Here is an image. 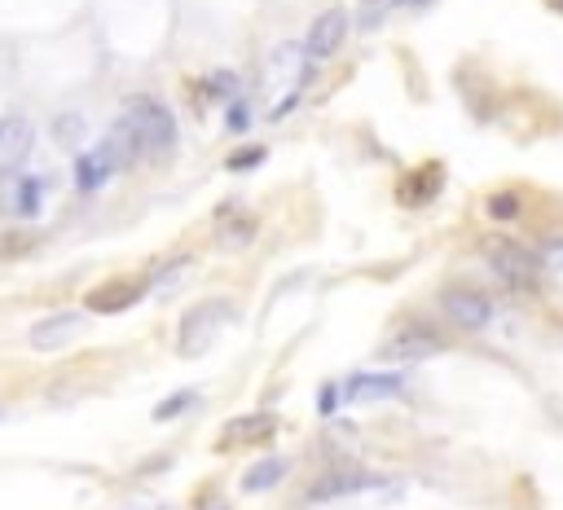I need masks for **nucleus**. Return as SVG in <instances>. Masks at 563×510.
Instances as JSON below:
<instances>
[{
    "label": "nucleus",
    "mask_w": 563,
    "mask_h": 510,
    "mask_svg": "<svg viewBox=\"0 0 563 510\" xmlns=\"http://www.w3.org/2000/svg\"><path fill=\"white\" fill-rule=\"evenodd\" d=\"M124 119H128V128L137 132L141 154H150V159H168L172 146H176V115L159 102V97H128Z\"/></svg>",
    "instance_id": "obj_1"
},
{
    "label": "nucleus",
    "mask_w": 563,
    "mask_h": 510,
    "mask_svg": "<svg viewBox=\"0 0 563 510\" xmlns=\"http://www.w3.org/2000/svg\"><path fill=\"white\" fill-rule=\"evenodd\" d=\"M229 317H234L229 299H203V304H194L190 313L181 317V326H176V352H181L185 361L203 357V352L216 343L220 326H225Z\"/></svg>",
    "instance_id": "obj_2"
},
{
    "label": "nucleus",
    "mask_w": 563,
    "mask_h": 510,
    "mask_svg": "<svg viewBox=\"0 0 563 510\" xmlns=\"http://www.w3.org/2000/svg\"><path fill=\"white\" fill-rule=\"evenodd\" d=\"M484 260H489V269L498 273L506 286H533L537 282V255L528 251L524 242L489 238L484 242Z\"/></svg>",
    "instance_id": "obj_3"
},
{
    "label": "nucleus",
    "mask_w": 563,
    "mask_h": 510,
    "mask_svg": "<svg viewBox=\"0 0 563 510\" xmlns=\"http://www.w3.org/2000/svg\"><path fill=\"white\" fill-rule=\"evenodd\" d=\"M344 40H348V14L339 5L335 9H322V14L313 18V27H308V36H304V58H308V66L335 58V53L344 49Z\"/></svg>",
    "instance_id": "obj_4"
},
{
    "label": "nucleus",
    "mask_w": 563,
    "mask_h": 510,
    "mask_svg": "<svg viewBox=\"0 0 563 510\" xmlns=\"http://www.w3.org/2000/svg\"><path fill=\"white\" fill-rule=\"evenodd\" d=\"M379 475L370 471H357V467H335L326 471L322 480H313L304 489V502L308 506H322V502H339V497H352V493H366V489H379Z\"/></svg>",
    "instance_id": "obj_5"
},
{
    "label": "nucleus",
    "mask_w": 563,
    "mask_h": 510,
    "mask_svg": "<svg viewBox=\"0 0 563 510\" xmlns=\"http://www.w3.org/2000/svg\"><path fill=\"white\" fill-rule=\"evenodd\" d=\"M445 348V339L436 335V330H427V326H401L396 335L379 348V361H396V365H410V361H427V357H436V352Z\"/></svg>",
    "instance_id": "obj_6"
},
{
    "label": "nucleus",
    "mask_w": 563,
    "mask_h": 510,
    "mask_svg": "<svg viewBox=\"0 0 563 510\" xmlns=\"http://www.w3.org/2000/svg\"><path fill=\"white\" fill-rule=\"evenodd\" d=\"M440 308H445V317L454 321L458 330H484L493 321L489 295L471 291V286H449V291L440 295Z\"/></svg>",
    "instance_id": "obj_7"
},
{
    "label": "nucleus",
    "mask_w": 563,
    "mask_h": 510,
    "mask_svg": "<svg viewBox=\"0 0 563 510\" xmlns=\"http://www.w3.org/2000/svg\"><path fill=\"white\" fill-rule=\"evenodd\" d=\"M31 146H36V128H31L27 115H9L0 119V176L18 172L27 163Z\"/></svg>",
    "instance_id": "obj_8"
},
{
    "label": "nucleus",
    "mask_w": 563,
    "mask_h": 510,
    "mask_svg": "<svg viewBox=\"0 0 563 510\" xmlns=\"http://www.w3.org/2000/svg\"><path fill=\"white\" fill-rule=\"evenodd\" d=\"M84 330V317L80 313H53V317H44L31 326V348H40V352H53V348H66L75 335Z\"/></svg>",
    "instance_id": "obj_9"
},
{
    "label": "nucleus",
    "mask_w": 563,
    "mask_h": 510,
    "mask_svg": "<svg viewBox=\"0 0 563 510\" xmlns=\"http://www.w3.org/2000/svg\"><path fill=\"white\" fill-rule=\"evenodd\" d=\"M308 58H304V44H278L269 53V84H304L308 80Z\"/></svg>",
    "instance_id": "obj_10"
},
{
    "label": "nucleus",
    "mask_w": 563,
    "mask_h": 510,
    "mask_svg": "<svg viewBox=\"0 0 563 510\" xmlns=\"http://www.w3.org/2000/svg\"><path fill=\"white\" fill-rule=\"evenodd\" d=\"M110 172H115V163H110L106 146L75 154V181H80V190H102V185L110 181Z\"/></svg>",
    "instance_id": "obj_11"
},
{
    "label": "nucleus",
    "mask_w": 563,
    "mask_h": 510,
    "mask_svg": "<svg viewBox=\"0 0 563 510\" xmlns=\"http://www.w3.org/2000/svg\"><path fill=\"white\" fill-rule=\"evenodd\" d=\"M396 392H401V379H392V374H352L348 379L352 401H388Z\"/></svg>",
    "instance_id": "obj_12"
},
{
    "label": "nucleus",
    "mask_w": 563,
    "mask_h": 510,
    "mask_svg": "<svg viewBox=\"0 0 563 510\" xmlns=\"http://www.w3.org/2000/svg\"><path fill=\"white\" fill-rule=\"evenodd\" d=\"M286 471H291V462H286V458H264V462H256V467L242 475V489H247V493H264V489H273V484H282Z\"/></svg>",
    "instance_id": "obj_13"
},
{
    "label": "nucleus",
    "mask_w": 563,
    "mask_h": 510,
    "mask_svg": "<svg viewBox=\"0 0 563 510\" xmlns=\"http://www.w3.org/2000/svg\"><path fill=\"white\" fill-rule=\"evenodd\" d=\"M256 216H234V220H220V229H216V242L225 251H242L251 238H256Z\"/></svg>",
    "instance_id": "obj_14"
},
{
    "label": "nucleus",
    "mask_w": 563,
    "mask_h": 510,
    "mask_svg": "<svg viewBox=\"0 0 563 510\" xmlns=\"http://www.w3.org/2000/svg\"><path fill=\"white\" fill-rule=\"evenodd\" d=\"M141 295V286H102V291H93L88 295V308H93V313H119V308H128L132 299Z\"/></svg>",
    "instance_id": "obj_15"
},
{
    "label": "nucleus",
    "mask_w": 563,
    "mask_h": 510,
    "mask_svg": "<svg viewBox=\"0 0 563 510\" xmlns=\"http://www.w3.org/2000/svg\"><path fill=\"white\" fill-rule=\"evenodd\" d=\"M273 431V414H256V418H238V423H229V436L225 445H234V440H260Z\"/></svg>",
    "instance_id": "obj_16"
},
{
    "label": "nucleus",
    "mask_w": 563,
    "mask_h": 510,
    "mask_svg": "<svg viewBox=\"0 0 563 510\" xmlns=\"http://www.w3.org/2000/svg\"><path fill=\"white\" fill-rule=\"evenodd\" d=\"M53 137H58L62 150H75L84 141V115H75V110L58 115V119H53Z\"/></svg>",
    "instance_id": "obj_17"
},
{
    "label": "nucleus",
    "mask_w": 563,
    "mask_h": 510,
    "mask_svg": "<svg viewBox=\"0 0 563 510\" xmlns=\"http://www.w3.org/2000/svg\"><path fill=\"white\" fill-rule=\"evenodd\" d=\"M36 251L31 234H0V260H22V255Z\"/></svg>",
    "instance_id": "obj_18"
},
{
    "label": "nucleus",
    "mask_w": 563,
    "mask_h": 510,
    "mask_svg": "<svg viewBox=\"0 0 563 510\" xmlns=\"http://www.w3.org/2000/svg\"><path fill=\"white\" fill-rule=\"evenodd\" d=\"M198 401V392L194 387H185V392H176L172 401H163V405H154V418H159V423H168V418H176V414H185V409H190Z\"/></svg>",
    "instance_id": "obj_19"
},
{
    "label": "nucleus",
    "mask_w": 563,
    "mask_h": 510,
    "mask_svg": "<svg viewBox=\"0 0 563 510\" xmlns=\"http://www.w3.org/2000/svg\"><path fill=\"white\" fill-rule=\"evenodd\" d=\"M207 93L212 97H234L238 93V75L234 71H216L212 80H207Z\"/></svg>",
    "instance_id": "obj_20"
},
{
    "label": "nucleus",
    "mask_w": 563,
    "mask_h": 510,
    "mask_svg": "<svg viewBox=\"0 0 563 510\" xmlns=\"http://www.w3.org/2000/svg\"><path fill=\"white\" fill-rule=\"evenodd\" d=\"M40 207V181H18V212H36Z\"/></svg>",
    "instance_id": "obj_21"
},
{
    "label": "nucleus",
    "mask_w": 563,
    "mask_h": 510,
    "mask_svg": "<svg viewBox=\"0 0 563 510\" xmlns=\"http://www.w3.org/2000/svg\"><path fill=\"white\" fill-rule=\"evenodd\" d=\"M489 212L493 216H515V212H520V198H515V194H498V198H489Z\"/></svg>",
    "instance_id": "obj_22"
},
{
    "label": "nucleus",
    "mask_w": 563,
    "mask_h": 510,
    "mask_svg": "<svg viewBox=\"0 0 563 510\" xmlns=\"http://www.w3.org/2000/svg\"><path fill=\"white\" fill-rule=\"evenodd\" d=\"M229 128H234V132H242V128H251V110H247V106H242V102H234V106H229Z\"/></svg>",
    "instance_id": "obj_23"
},
{
    "label": "nucleus",
    "mask_w": 563,
    "mask_h": 510,
    "mask_svg": "<svg viewBox=\"0 0 563 510\" xmlns=\"http://www.w3.org/2000/svg\"><path fill=\"white\" fill-rule=\"evenodd\" d=\"M260 159H264V150H251V154H234V159H229V168H234V172H242V168H256Z\"/></svg>",
    "instance_id": "obj_24"
},
{
    "label": "nucleus",
    "mask_w": 563,
    "mask_h": 510,
    "mask_svg": "<svg viewBox=\"0 0 563 510\" xmlns=\"http://www.w3.org/2000/svg\"><path fill=\"white\" fill-rule=\"evenodd\" d=\"M361 5H366V27H370V22H374V18H379V9H383V5H388V0H361Z\"/></svg>",
    "instance_id": "obj_25"
},
{
    "label": "nucleus",
    "mask_w": 563,
    "mask_h": 510,
    "mask_svg": "<svg viewBox=\"0 0 563 510\" xmlns=\"http://www.w3.org/2000/svg\"><path fill=\"white\" fill-rule=\"evenodd\" d=\"M401 5H427V0H401Z\"/></svg>",
    "instance_id": "obj_26"
}]
</instances>
